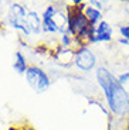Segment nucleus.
Returning a JSON list of instances; mask_svg holds the SVG:
<instances>
[{
  "label": "nucleus",
  "mask_w": 129,
  "mask_h": 130,
  "mask_svg": "<svg viewBox=\"0 0 129 130\" xmlns=\"http://www.w3.org/2000/svg\"><path fill=\"white\" fill-rule=\"evenodd\" d=\"M14 57H16V61H14V64H13V69L19 75H23V74L26 75L29 67H27V64H26V58H24V55H23L20 51H16Z\"/></svg>",
  "instance_id": "1a4fd4ad"
},
{
  "label": "nucleus",
  "mask_w": 129,
  "mask_h": 130,
  "mask_svg": "<svg viewBox=\"0 0 129 130\" xmlns=\"http://www.w3.org/2000/svg\"><path fill=\"white\" fill-rule=\"evenodd\" d=\"M55 14H57V10H55V7L51 6V4L44 10L43 17H41L43 31L44 32H57V31L61 30V27L58 26V23L55 21Z\"/></svg>",
  "instance_id": "423d86ee"
},
{
  "label": "nucleus",
  "mask_w": 129,
  "mask_h": 130,
  "mask_svg": "<svg viewBox=\"0 0 129 130\" xmlns=\"http://www.w3.org/2000/svg\"><path fill=\"white\" fill-rule=\"evenodd\" d=\"M97 82L102 88L109 112L118 119L129 116V92L119 82L118 76L113 75L105 67H99L95 72Z\"/></svg>",
  "instance_id": "f257e3e1"
},
{
  "label": "nucleus",
  "mask_w": 129,
  "mask_h": 130,
  "mask_svg": "<svg viewBox=\"0 0 129 130\" xmlns=\"http://www.w3.org/2000/svg\"><path fill=\"white\" fill-rule=\"evenodd\" d=\"M113 36V28L108 21L102 20L97 27L94 30V34L91 37L89 42L91 44H95V42H108L112 40Z\"/></svg>",
  "instance_id": "39448f33"
},
{
  "label": "nucleus",
  "mask_w": 129,
  "mask_h": 130,
  "mask_svg": "<svg viewBox=\"0 0 129 130\" xmlns=\"http://www.w3.org/2000/svg\"><path fill=\"white\" fill-rule=\"evenodd\" d=\"M118 79H119V82L125 86L126 84H129V71H126V72H122V74L118 76Z\"/></svg>",
  "instance_id": "9b49d317"
},
{
  "label": "nucleus",
  "mask_w": 129,
  "mask_h": 130,
  "mask_svg": "<svg viewBox=\"0 0 129 130\" xmlns=\"http://www.w3.org/2000/svg\"><path fill=\"white\" fill-rule=\"evenodd\" d=\"M75 65L82 72H89L97 67V55L88 45H81L75 52Z\"/></svg>",
  "instance_id": "20e7f679"
},
{
  "label": "nucleus",
  "mask_w": 129,
  "mask_h": 130,
  "mask_svg": "<svg viewBox=\"0 0 129 130\" xmlns=\"http://www.w3.org/2000/svg\"><path fill=\"white\" fill-rule=\"evenodd\" d=\"M84 7H87V6L85 4H81L80 7L75 6V7H70L68 9L67 27H68V31L71 32V34H74L75 37H78V40L81 42L82 41L89 42L95 27L91 26L89 21L85 17L84 11L81 10V9H84Z\"/></svg>",
  "instance_id": "f03ea898"
},
{
  "label": "nucleus",
  "mask_w": 129,
  "mask_h": 130,
  "mask_svg": "<svg viewBox=\"0 0 129 130\" xmlns=\"http://www.w3.org/2000/svg\"><path fill=\"white\" fill-rule=\"evenodd\" d=\"M119 34L122 36V38H125L129 42V24H125V26L119 27Z\"/></svg>",
  "instance_id": "9d476101"
},
{
  "label": "nucleus",
  "mask_w": 129,
  "mask_h": 130,
  "mask_svg": "<svg viewBox=\"0 0 129 130\" xmlns=\"http://www.w3.org/2000/svg\"><path fill=\"white\" fill-rule=\"evenodd\" d=\"M84 14H85L87 20L89 21V24L92 27H97L98 24L102 21V13H101V10L95 9L94 6H87L85 7Z\"/></svg>",
  "instance_id": "6e6552de"
},
{
  "label": "nucleus",
  "mask_w": 129,
  "mask_h": 130,
  "mask_svg": "<svg viewBox=\"0 0 129 130\" xmlns=\"http://www.w3.org/2000/svg\"><path fill=\"white\" fill-rule=\"evenodd\" d=\"M26 79L29 82V85L37 93H44L50 88V84H51L48 75L45 74L41 68L36 67V65L29 67V69L26 72Z\"/></svg>",
  "instance_id": "7ed1b4c3"
},
{
  "label": "nucleus",
  "mask_w": 129,
  "mask_h": 130,
  "mask_svg": "<svg viewBox=\"0 0 129 130\" xmlns=\"http://www.w3.org/2000/svg\"><path fill=\"white\" fill-rule=\"evenodd\" d=\"M9 130H17V129H16V127H10Z\"/></svg>",
  "instance_id": "f8f14e48"
},
{
  "label": "nucleus",
  "mask_w": 129,
  "mask_h": 130,
  "mask_svg": "<svg viewBox=\"0 0 129 130\" xmlns=\"http://www.w3.org/2000/svg\"><path fill=\"white\" fill-rule=\"evenodd\" d=\"M26 26L29 28L30 34H38L43 30V21L38 16H37L36 11H29L26 16Z\"/></svg>",
  "instance_id": "0eeeda50"
}]
</instances>
